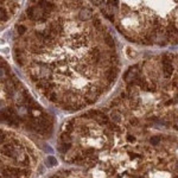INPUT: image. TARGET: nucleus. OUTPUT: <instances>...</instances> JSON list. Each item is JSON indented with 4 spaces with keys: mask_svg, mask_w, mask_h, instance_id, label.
Returning <instances> with one entry per match:
<instances>
[{
    "mask_svg": "<svg viewBox=\"0 0 178 178\" xmlns=\"http://www.w3.org/2000/svg\"><path fill=\"white\" fill-rule=\"evenodd\" d=\"M165 37L166 40L170 42L171 44H178V27L175 24H170L166 27Z\"/></svg>",
    "mask_w": 178,
    "mask_h": 178,
    "instance_id": "f257e3e1",
    "label": "nucleus"
},
{
    "mask_svg": "<svg viewBox=\"0 0 178 178\" xmlns=\"http://www.w3.org/2000/svg\"><path fill=\"white\" fill-rule=\"evenodd\" d=\"M171 59H172V57L170 55H165L163 58V74L166 79L171 77V75L173 73V67H172Z\"/></svg>",
    "mask_w": 178,
    "mask_h": 178,
    "instance_id": "f03ea898",
    "label": "nucleus"
},
{
    "mask_svg": "<svg viewBox=\"0 0 178 178\" xmlns=\"http://www.w3.org/2000/svg\"><path fill=\"white\" fill-rule=\"evenodd\" d=\"M138 76V67L134 65L132 68H130L127 70V73L125 74V81L126 82H132V81H136Z\"/></svg>",
    "mask_w": 178,
    "mask_h": 178,
    "instance_id": "7ed1b4c3",
    "label": "nucleus"
},
{
    "mask_svg": "<svg viewBox=\"0 0 178 178\" xmlns=\"http://www.w3.org/2000/svg\"><path fill=\"white\" fill-rule=\"evenodd\" d=\"M79 17H80V19H82V20H88L92 18V12H90V10H88V8H82V10L80 11Z\"/></svg>",
    "mask_w": 178,
    "mask_h": 178,
    "instance_id": "20e7f679",
    "label": "nucleus"
},
{
    "mask_svg": "<svg viewBox=\"0 0 178 178\" xmlns=\"http://www.w3.org/2000/svg\"><path fill=\"white\" fill-rule=\"evenodd\" d=\"M105 40H106V43H107V45H108V46H114V39L112 38V36H111V35H106Z\"/></svg>",
    "mask_w": 178,
    "mask_h": 178,
    "instance_id": "39448f33",
    "label": "nucleus"
},
{
    "mask_svg": "<svg viewBox=\"0 0 178 178\" xmlns=\"http://www.w3.org/2000/svg\"><path fill=\"white\" fill-rule=\"evenodd\" d=\"M112 119H113V121H115V122H119L120 120H121V114L119 113V112H113L112 113Z\"/></svg>",
    "mask_w": 178,
    "mask_h": 178,
    "instance_id": "423d86ee",
    "label": "nucleus"
},
{
    "mask_svg": "<svg viewBox=\"0 0 178 178\" xmlns=\"http://www.w3.org/2000/svg\"><path fill=\"white\" fill-rule=\"evenodd\" d=\"M159 141H160V138H159V137H153V138H151V144H152V145H158Z\"/></svg>",
    "mask_w": 178,
    "mask_h": 178,
    "instance_id": "0eeeda50",
    "label": "nucleus"
},
{
    "mask_svg": "<svg viewBox=\"0 0 178 178\" xmlns=\"http://www.w3.org/2000/svg\"><path fill=\"white\" fill-rule=\"evenodd\" d=\"M127 140H128V141H136V138H134V136H128V137H127Z\"/></svg>",
    "mask_w": 178,
    "mask_h": 178,
    "instance_id": "6e6552de",
    "label": "nucleus"
},
{
    "mask_svg": "<svg viewBox=\"0 0 178 178\" xmlns=\"http://www.w3.org/2000/svg\"><path fill=\"white\" fill-rule=\"evenodd\" d=\"M131 123H132V125H137V123H138V120H137V119H132V120H131Z\"/></svg>",
    "mask_w": 178,
    "mask_h": 178,
    "instance_id": "1a4fd4ad",
    "label": "nucleus"
},
{
    "mask_svg": "<svg viewBox=\"0 0 178 178\" xmlns=\"http://www.w3.org/2000/svg\"><path fill=\"white\" fill-rule=\"evenodd\" d=\"M175 178H178V176H177V177H175Z\"/></svg>",
    "mask_w": 178,
    "mask_h": 178,
    "instance_id": "9d476101",
    "label": "nucleus"
}]
</instances>
